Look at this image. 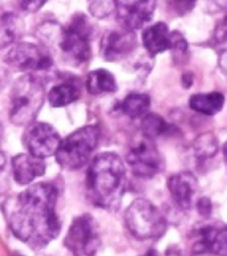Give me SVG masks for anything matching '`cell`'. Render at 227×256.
<instances>
[{"instance_id": "obj_1", "label": "cell", "mask_w": 227, "mask_h": 256, "mask_svg": "<svg viewBox=\"0 0 227 256\" xmlns=\"http://www.w3.org/2000/svg\"><path fill=\"white\" fill-rule=\"evenodd\" d=\"M58 190L50 182H38L4 203V214L12 234L31 248L40 250L60 234Z\"/></svg>"}, {"instance_id": "obj_2", "label": "cell", "mask_w": 227, "mask_h": 256, "mask_svg": "<svg viewBox=\"0 0 227 256\" xmlns=\"http://www.w3.org/2000/svg\"><path fill=\"white\" fill-rule=\"evenodd\" d=\"M126 168L114 153L97 156L86 176V196L96 207L116 211L126 190Z\"/></svg>"}, {"instance_id": "obj_3", "label": "cell", "mask_w": 227, "mask_h": 256, "mask_svg": "<svg viewBox=\"0 0 227 256\" xmlns=\"http://www.w3.org/2000/svg\"><path fill=\"white\" fill-rule=\"evenodd\" d=\"M46 89L40 77L28 73L20 77L10 94V120L16 126H28L44 105Z\"/></svg>"}, {"instance_id": "obj_4", "label": "cell", "mask_w": 227, "mask_h": 256, "mask_svg": "<svg viewBox=\"0 0 227 256\" xmlns=\"http://www.w3.org/2000/svg\"><path fill=\"white\" fill-rule=\"evenodd\" d=\"M100 141V128L86 125L62 140L56 160L66 170H80L88 164Z\"/></svg>"}, {"instance_id": "obj_5", "label": "cell", "mask_w": 227, "mask_h": 256, "mask_svg": "<svg viewBox=\"0 0 227 256\" xmlns=\"http://www.w3.org/2000/svg\"><path fill=\"white\" fill-rule=\"evenodd\" d=\"M92 36L93 26L90 20L84 14L77 12L62 27L58 46L74 64H85L92 56Z\"/></svg>"}, {"instance_id": "obj_6", "label": "cell", "mask_w": 227, "mask_h": 256, "mask_svg": "<svg viewBox=\"0 0 227 256\" xmlns=\"http://www.w3.org/2000/svg\"><path fill=\"white\" fill-rule=\"evenodd\" d=\"M128 230L140 240H152L164 235L166 219L161 211L148 199L140 198L130 203L125 212Z\"/></svg>"}, {"instance_id": "obj_7", "label": "cell", "mask_w": 227, "mask_h": 256, "mask_svg": "<svg viewBox=\"0 0 227 256\" xmlns=\"http://www.w3.org/2000/svg\"><path fill=\"white\" fill-rule=\"evenodd\" d=\"M101 244L100 230L92 215H78L72 220L64 246L74 256H94Z\"/></svg>"}, {"instance_id": "obj_8", "label": "cell", "mask_w": 227, "mask_h": 256, "mask_svg": "<svg viewBox=\"0 0 227 256\" xmlns=\"http://www.w3.org/2000/svg\"><path fill=\"white\" fill-rule=\"evenodd\" d=\"M126 162L133 174L140 178H153L162 172L164 160L153 140L140 136L133 140L126 154Z\"/></svg>"}, {"instance_id": "obj_9", "label": "cell", "mask_w": 227, "mask_h": 256, "mask_svg": "<svg viewBox=\"0 0 227 256\" xmlns=\"http://www.w3.org/2000/svg\"><path fill=\"white\" fill-rule=\"evenodd\" d=\"M4 62L12 69L24 73L44 72L52 68L54 58L46 46L32 42H16L6 54Z\"/></svg>"}, {"instance_id": "obj_10", "label": "cell", "mask_w": 227, "mask_h": 256, "mask_svg": "<svg viewBox=\"0 0 227 256\" xmlns=\"http://www.w3.org/2000/svg\"><path fill=\"white\" fill-rule=\"evenodd\" d=\"M23 142L28 153L44 160L56 154L62 137L50 124L34 121L24 132Z\"/></svg>"}, {"instance_id": "obj_11", "label": "cell", "mask_w": 227, "mask_h": 256, "mask_svg": "<svg viewBox=\"0 0 227 256\" xmlns=\"http://www.w3.org/2000/svg\"><path fill=\"white\" fill-rule=\"evenodd\" d=\"M157 7V0H114L116 16L121 27L136 31L149 23Z\"/></svg>"}, {"instance_id": "obj_12", "label": "cell", "mask_w": 227, "mask_h": 256, "mask_svg": "<svg viewBox=\"0 0 227 256\" xmlns=\"http://www.w3.org/2000/svg\"><path fill=\"white\" fill-rule=\"evenodd\" d=\"M194 254L227 256V226L222 223H204L194 232Z\"/></svg>"}, {"instance_id": "obj_13", "label": "cell", "mask_w": 227, "mask_h": 256, "mask_svg": "<svg viewBox=\"0 0 227 256\" xmlns=\"http://www.w3.org/2000/svg\"><path fill=\"white\" fill-rule=\"evenodd\" d=\"M137 46L134 32L126 28H118L105 32L100 42L101 56L105 62H120L133 54Z\"/></svg>"}, {"instance_id": "obj_14", "label": "cell", "mask_w": 227, "mask_h": 256, "mask_svg": "<svg viewBox=\"0 0 227 256\" xmlns=\"http://www.w3.org/2000/svg\"><path fill=\"white\" fill-rule=\"evenodd\" d=\"M168 188L177 206L182 210H189L196 202L198 180L189 172H177L168 180Z\"/></svg>"}, {"instance_id": "obj_15", "label": "cell", "mask_w": 227, "mask_h": 256, "mask_svg": "<svg viewBox=\"0 0 227 256\" xmlns=\"http://www.w3.org/2000/svg\"><path fill=\"white\" fill-rule=\"evenodd\" d=\"M12 176L16 184H30L34 180L44 176L46 162L42 158H38L32 154H18L12 158Z\"/></svg>"}, {"instance_id": "obj_16", "label": "cell", "mask_w": 227, "mask_h": 256, "mask_svg": "<svg viewBox=\"0 0 227 256\" xmlns=\"http://www.w3.org/2000/svg\"><path fill=\"white\" fill-rule=\"evenodd\" d=\"M170 34L172 31L165 23H156L146 27L142 32V44L150 56H157L170 50Z\"/></svg>"}, {"instance_id": "obj_17", "label": "cell", "mask_w": 227, "mask_h": 256, "mask_svg": "<svg viewBox=\"0 0 227 256\" xmlns=\"http://www.w3.org/2000/svg\"><path fill=\"white\" fill-rule=\"evenodd\" d=\"M81 90H82V86H81L80 81L76 78L62 80L48 92L50 105L52 108L66 106L80 98Z\"/></svg>"}, {"instance_id": "obj_18", "label": "cell", "mask_w": 227, "mask_h": 256, "mask_svg": "<svg viewBox=\"0 0 227 256\" xmlns=\"http://www.w3.org/2000/svg\"><path fill=\"white\" fill-rule=\"evenodd\" d=\"M24 32L23 20L12 12L0 16V50L18 42Z\"/></svg>"}, {"instance_id": "obj_19", "label": "cell", "mask_w": 227, "mask_h": 256, "mask_svg": "<svg viewBox=\"0 0 227 256\" xmlns=\"http://www.w3.org/2000/svg\"><path fill=\"white\" fill-rule=\"evenodd\" d=\"M85 88L93 96H100L105 93L117 90V82L112 73L106 69H96L88 73L85 80Z\"/></svg>"}, {"instance_id": "obj_20", "label": "cell", "mask_w": 227, "mask_h": 256, "mask_svg": "<svg viewBox=\"0 0 227 256\" xmlns=\"http://www.w3.org/2000/svg\"><path fill=\"white\" fill-rule=\"evenodd\" d=\"M224 96L220 92L200 93L192 96L189 106L194 112H198L204 116H214L224 109Z\"/></svg>"}, {"instance_id": "obj_21", "label": "cell", "mask_w": 227, "mask_h": 256, "mask_svg": "<svg viewBox=\"0 0 227 256\" xmlns=\"http://www.w3.org/2000/svg\"><path fill=\"white\" fill-rule=\"evenodd\" d=\"M150 108V98L142 93H132L120 104V110L129 118H142Z\"/></svg>"}, {"instance_id": "obj_22", "label": "cell", "mask_w": 227, "mask_h": 256, "mask_svg": "<svg viewBox=\"0 0 227 256\" xmlns=\"http://www.w3.org/2000/svg\"><path fill=\"white\" fill-rule=\"evenodd\" d=\"M218 148L220 145H218V138L216 137V134L210 133V132L200 134L194 144L196 157L200 160H210L216 156Z\"/></svg>"}, {"instance_id": "obj_23", "label": "cell", "mask_w": 227, "mask_h": 256, "mask_svg": "<svg viewBox=\"0 0 227 256\" xmlns=\"http://www.w3.org/2000/svg\"><path fill=\"white\" fill-rule=\"evenodd\" d=\"M141 120H142L141 121L142 134L150 140L162 136L168 129V124L165 122V120L156 113H146Z\"/></svg>"}, {"instance_id": "obj_24", "label": "cell", "mask_w": 227, "mask_h": 256, "mask_svg": "<svg viewBox=\"0 0 227 256\" xmlns=\"http://www.w3.org/2000/svg\"><path fill=\"white\" fill-rule=\"evenodd\" d=\"M90 15L96 19H105L114 11V0H88Z\"/></svg>"}, {"instance_id": "obj_25", "label": "cell", "mask_w": 227, "mask_h": 256, "mask_svg": "<svg viewBox=\"0 0 227 256\" xmlns=\"http://www.w3.org/2000/svg\"><path fill=\"white\" fill-rule=\"evenodd\" d=\"M196 0H168V4L174 14L182 16L192 11L196 6Z\"/></svg>"}, {"instance_id": "obj_26", "label": "cell", "mask_w": 227, "mask_h": 256, "mask_svg": "<svg viewBox=\"0 0 227 256\" xmlns=\"http://www.w3.org/2000/svg\"><path fill=\"white\" fill-rule=\"evenodd\" d=\"M170 50L176 52H185L188 50V42L181 32L174 31L170 34Z\"/></svg>"}, {"instance_id": "obj_27", "label": "cell", "mask_w": 227, "mask_h": 256, "mask_svg": "<svg viewBox=\"0 0 227 256\" xmlns=\"http://www.w3.org/2000/svg\"><path fill=\"white\" fill-rule=\"evenodd\" d=\"M8 188V170L7 158L3 152H0V195Z\"/></svg>"}, {"instance_id": "obj_28", "label": "cell", "mask_w": 227, "mask_h": 256, "mask_svg": "<svg viewBox=\"0 0 227 256\" xmlns=\"http://www.w3.org/2000/svg\"><path fill=\"white\" fill-rule=\"evenodd\" d=\"M16 2L23 11L30 12V14L38 12L46 3V0H16Z\"/></svg>"}, {"instance_id": "obj_29", "label": "cell", "mask_w": 227, "mask_h": 256, "mask_svg": "<svg viewBox=\"0 0 227 256\" xmlns=\"http://www.w3.org/2000/svg\"><path fill=\"white\" fill-rule=\"evenodd\" d=\"M196 210L200 212L202 216H206L208 218V215L212 214V200L206 196L204 198H200L196 200Z\"/></svg>"}, {"instance_id": "obj_30", "label": "cell", "mask_w": 227, "mask_h": 256, "mask_svg": "<svg viewBox=\"0 0 227 256\" xmlns=\"http://www.w3.org/2000/svg\"><path fill=\"white\" fill-rule=\"evenodd\" d=\"M216 38H218V40H220V42L227 40V18L224 20V23L218 27V30H216Z\"/></svg>"}, {"instance_id": "obj_31", "label": "cell", "mask_w": 227, "mask_h": 256, "mask_svg": "<svg viewBox=\"0 0 227 256\" xmlns=\"http://www.w3.org/2000/svg\"><path fill=\"white\" fill-rule=\"evenodd\" d=\"M220 69L227 78V50L220 52Z\"/></svg>"}, {"instance_id": "obj_32", "label": "cell", "mask_w": 227, "mask_h": 256, "mask_svg": "<svg viewBox=\"0 0 227 256\" xmlns=\"http://www.w3.org/2000/svg\"><path fill=\"white\" fill-rule=\"evenodd\" d=\"M192 74H184V77H182V84H184V86H185L186 89H189L190 86H192Z\"/></svg>"}, {"instance_id": "obj_33", "label": "cell", "mask_w": 227, "mask_h": 256, "mask_svg": "<svg viewBox=\"0 0 227 256\" xmlns=\"http://www.w3.org/2000/svg\"><path fill=\"white\" fill-rule=\"evenodd\" d=\"M166 256H182V252L178 247H170L166 252Z\"/></svg>"}, {"instance_id": "obj_34", "label": "cell", "mask_w": 227, "mask_h": 256, "mask_svg": "<svg viewBox=\"0 0 227 256\" xmlns=\"http://www.w3.org/2000/svg\"><path fill=\"white\" fill-rule=\"evenodd\" d=\"M141 256H161V255H160L158 251H156V250H149V251H146V252Z\"/></svg>"}, {"instance_id": "obj_35", "label": "cell", "mask_w": 227, "mask_h": 256, "mask_svg": "<svg viewBox=\"0 0 227 256\" xmlns=\"http://www.w3.org/2000/svg\"><path fill=\"white\" fill-rule=\"evenodd\" d=\"M224 160L227 162V142L224 145Z\"/></svg>"}, {"instance_id": "obj_36", "label": "cell", "mask_w": 227, "mask_h": 256, "mask_svg": "<svg viewBox=\"0 0 227 256\" xmlns=\"http://www.w3.org/2000/svg\"><path fill=\"white\" fill-rule=\"evenodd\" d=\"M194 256H204V255H200V254H194Z\"/></svg>"}, {"instance_id": "obj_37", "label": "cell", "mask_w": 227, "mask_h": 256, "mask_svg": "<svg viewBox=\"0 0 227 256\" xmlns=\"http://www.w3.org/2000/svg\"><path fill=\"white\" fill-rule=\"evenodd\" d=\"M0 138H2V126H0Z\"/></svg>"}]
</instances>
